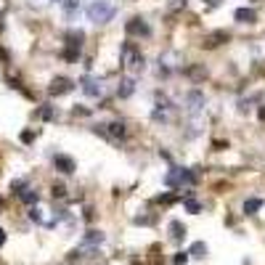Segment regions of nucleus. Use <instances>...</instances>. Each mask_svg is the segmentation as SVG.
Returning <instances> with one entry per match:
<instances>
[{
  "label": "nucleus",
  "mask_w": 265,
  "mask_h": 265,
  "mask_svg": "<svg viewBox=\"0 0 265 265\" xmlns=\"http://www.w3.org/2000/svg\"><path fill=\"white\" fill-rule=\"evenodd\" d=\"M106 133H109V140L111 143H117V140H122L125 138V122H120V120H114V122H109V125H106Z\"/></svg>",
  "instance_id": "obj_11"
},
{
  "label": "nucleus",
  "mask_w": 265,
  "mask_h": 265,
  "mask_svg": "<svg viewBox=\"0 0 265 265\" xmlns=\"http://www.w3.org/2000/svg\"><path fill=\"white\" fill-rule=\"evenodd\" d=\"M257 117H260V122H265V104L260 106V109H257Z\"/></svg>",
  "instance_id": "obj_34"
},
{
  "label": "nucleus",
  "mask_w": 265,
  "mask_h": 265,
  "mask_svg": "<svg viewBox=\"0 0 265 265\" xmlns=\"http://www.w3.org/2000/svg\"><path fill=\"white\" fill-rule=\"evenodd\" d=\"M133 223L135 225H151V223H154V215H135Z\"/></svg>",
  "instance_id": "obj_26"
},
{
  "label": "nucleus",
  "mask_w": 265,
  "mask_h": 265,
  "mask_svg": "<svg viewBox=\"0 0 265 265\" xmlns=\"http://www.w3.org/2000/svg\"><path fill=\"white\" fill-rule=\"evenodd\" d=\"M32 140H35V133H32V130L21 133V143H32Z\"/></svg>",
  "instance_id": "obj_31"
},
{
  "label": "nucleus",
  "mask_w": 265,
  "mask_h": 265,
  "mask_svg": "<svg viewBox=\"0 0 265 265\" xmlns=\"http://www.w3.org/2000/svg\"><path fill=\"white\" fill-rule=\"evenodd\" d=\"M88 19L93 21V24H109L111 19H114V14H117V8L114 5H109L106 0H93V3L88 5Z\"/></svg>",
  "instance_id": "obj_3"
},
{
  "label": "nucleus",
  "mask_w": 265,
  "mask_h": 265,
  "mask_svg": "<svg viewBox=\"0 0 265 265\" xmlns=\"http://www.w3.org/2000/svg\"><path fill=\"white\" fill-rule=\"evenodd\" d=\"M186 5H188V0H167V14H178V11H186Z\"/></svg>",
  "instance_id": "obj_20"
},
{
  "label": "nucleus",
  "mask_w": 265,
  "mask_h": 265,
  "mask_svg": "<svg viewBox=\"0 0 265 265\" xmlns=\"http://www.w3.org/2000/svg\"><path fill=\"white\" fill-rule=\"evenodd\" d=\"M133 93H135V80L133 77L120 80V85H117V98H130Z\"/></svg>",
  "instance_id": "obj_15"
},
{
  "label": "nucleus",
  "mask_w": 265,
  "mask_h": 265,
  "mask_svg": "<svg viewBox=\"0 0 265 265\" xmlns=\"http://www.w3.org/2000/svg\"><path fill=\"white\" fill-rule=\"evenodd\" d=\"M196 180H199V167H191V170H186V167H170V172L165 175V186L183 188V186H194Z\"/></svg>",
  "instance_id": "obj_1"
},
{
  "label": "nucleus",
  "mask_w": 265,
  "mask_h": 265,
  "mask_svg": "<svg viewBox=\"0 0 265 265\" xmlns=\"http://www.w3.org/2000/svg\"><path fill=\"white\" fill-rule=\"evenodd\" d=\"M3 244H5V231L0 228V247H3Z\"/></svg>",
  "instance_id": "obj_35"
},
{
  "label": "nucleus",
  "mask_w": 265,
  "mask_h": 265,
  "mask_svg": "<svg viewBox=\"0 0 265 265\" xmlns=\"http://www.w3.org/2000/svg\"><path fill=\"white\" fill-rule=\"evenodd\" d=\"M260 207H263V199H247L244 202V212H247V215H257Z\"/></svg>",
  "instance_id": "obj_21"
},
{
  "label": "nucleus",
  "mask_w": 265,
  "mask_h": 265,
  "mask_svg": "<svg viewBox=\"0 0 265 265\" xmlns=\"http://www.w3.org/2000/svg\"><path fill=\"white\" fill-rule=\"evenodd\" d=\"M186 77H188L191 82H204L207 66H204V64H191V66H186Z\"/></svg>",
  "instance_id": "obj_13"
},
{
  "label": "nucleus",
  "mask_w": 265,
  "mask_h": 265,
  "mask_svg": "<svg viewBox=\"0 0 265 265\" xmlns=\"http://www.w3.org/2000/svg\"><path fill=\"white\" fill-rule=\"evenodd\" d=\"M207 5H212V8H215V5H220V0H207Z\"/></svg>",
  "instance_id": "obj_36"
},
{
  "label": "nucleus",
  "mask_w": 265,
  "mask_h": 265,
  "mask_svg": "<svg viewBox=\"0 0 265 265\" xmlns=\"http://www.w3.org/2000/svg\"><path fill=\"white\" fill-rule=\"evenodd\" d=\"M5 59H8V53H5L3 48H0V61H5Z\"/></svg>",
  "instance_id": "obj_37"
},
{
  "label": "nucleus",
  "mask_w": 265,
  "mask_h": 265,
  "mask_svg": "<svg viewBox=\"0 0 265 265\" xmlns=\"http://www.w3.org/2000/svg\"><path fill=\"white\" fill-rule=\"evenodd\" d=\"M167 231H170V239L172 241H183L186 234H188V231H186V225L180 223V220H172L170 225H167Z\"/></svg>",
  "instance_id": "obj_16"
},
{
  "label": "nucleus",
  "mask_w": 265,
  "mask_h": 265,
  "mask_svg": "<svg viewBox=\"0 0 265 265\" xmlns=\"http://www.w3.org/2000/svg\"><path fill=\"white\" fill-rule=\"evenodd\" d=\"M56 117V111H53V106H40V109H37V120H53Z\"/></svg>",
  "instance_id": "obj_24"
},
{
  "label": "nucleus",
  "mask_w": 265,
  "mask_h": 265,
  "mask_svg": "<svg viewBox=\"0 0 265 265\" xmlns=\"http://www.w3.org/2000/svg\"><path fill=\"white\" fill-rule=\"evenodd\" d=\"M30 218H32V220H35V223H48V220H45V218H43V210H37V207H32V210H30Z\"/></svg>",
  "instance_id": "obj_28"
},
{
  "label": "nucleus",
  "mask_w": 265,
  "mask_h": 265,
  "mask_svg": "<svg viewBox=\"0 0 265 265\" xmlns=\"http://www.w3.org/2000/svg\"><path fill=\"white\" fill-rule=\"evenodd\" d=\"M172 202H175V196H172V194H159V196H156V204H172Z\"/></svg>",
  "instance_id": "obj_30"
},
{
  "label": "nucleus",
  "mask_w": 265,
  "mask_h": 265,
  "mask_svg": "<svg viewBox=\"0 0 265 265\" xmlns=\"http://www.w3.org/2000/svg\"><path fill=\"white\" fill-rule=\"evenodd\" d=\"M188 257L204 260V257H207V244H204V241H194V244H191V249H188Z\"/></svg>",
  "instance_id": "obj_18"
},
{
  "label": "nucleus",
  "mask_w": 265,
  "mask_h": 265,
  "mask_svg": "<svg viewBox=\"0 0 265 265\" xmlns=\"http://www.w3.org/2000/svg\"><path fill=\"white\" fill-rule=\"evenodd\" d=\"M53 167H56L59 172H64V175H72V172L77 170L75 159H72V156H66V154H56V156H53Z\"/></svg>",
  "instance_id": "obj_9"
},
{
  "label": "nucleus",
  "mask_w": 265,
  "mask_h": 265,
  "mask_svg": "<svg viewBox=\"0 0 265 265\" xmlns=\"http://www.w3.org/2000/svg\"><path fill=\"white\" fill-rule=\"evenodd\" d=\"M77 114L85 117V114H88V109H85V106H75V117H77Z\"/></svg>",
  "instance_id": "obj_33"
},
{
  "label": "nucleus",
  "mask_w": 265,
  "mask_h": 265,
  "mask_svg": "<svg viewBox=\"0 0 265 265\" xmlns=\"http://www.w3.org/2000/svg\"><path fill=\"white\" fill-rule=\"evenodd\" d=\"M234 19L239 24H255L257 21V11L255 8H236L234 11Z\"/></svg>",
  "instance_id": "obj_12"
},
{
  "label": "nucleus",
  "mask_w": 265,
  "mask_h": 265,
  "mask_svg": "<svg viewBox=\"0 0 265 265\" xmlns=\"http://www.w3.org/2000/svg\"><path fill=\"white\" fill-rule=\"evenodd\" d=\"M120 59H122V66H125L127 72H133V75H138V72H143V69H146V59H143V53H140V50L135 48L133 43H122Z\"/></svg>",
  "instance_id": "obj_2"
},
{
  "label": "nucleus",
  "mask_w": 265,
  "mask_h": 265,
  "mask_svg": "<svg viewBox=\"0 0 265 265\" xmlns=\"http://www.w3.org/2000/svg\"><path fill=\"white\" fill-rule=\"evenodd\" d=\"M0 207H3V199H0Z\"/></svg>",
  "instance_id": "obj_39"
},
{
  "label": "nucleus",
  "mask_w": 265,
  "mask_h": 265,
  "mask_svg": "<svg viewBox=\"0 0 265 265\" xmlns=\"http://www.w3.org/2000/svg\"><path fill=\"white\" fill-rule=\"evenodd\" d=\"M72 88H75V82H72L69 77H53V80H50V85H48V93L59 98V95H66Z\"/></svg>",
  "instance_id": "obj_8"
},
{
  "label": "nucleus",
  "mask_w": 265,
  "mask_h": 265,
  "mask_svg": "<svg viewBox=\"0 0 265 265\" xmlns=\"http://www.w3.org/2000/svg\"><path fill=\"white\" fill-rule=\"evenodd\" d=\"M53 3H64V0H53Z\"/></svg>",
  "instance_id": "obj_38"
},
{
  "label": "nucleus",
  "mask_w": 265,
  "mask_h": 265,
  "mask_svg": "<svg viewBox=\"0 0 265 265\" xmlns=\"http://www.w3.org/2000/svg\"><path fill=\"white\" fill-rule=\"evenodd\" d=\"M50 194H53V199H64V196H66V186L64 183H53Z\"/></svg>",
  "instance_id": "obj_25"
},
{
  "label": "nucleus",
  "mask_w": 265,
  "mask_h": 265,
  "mask_svg": "<svg viewBox=\"0 0 265 265\" xmlns=\"http://www.w3.org/2000/svg\"><path fill=\"white\" fill-rule=\"evenodd\" d=\"M82 40H85V32L82 30H69L66 32V45H72V48H82Z\"/></svg>",
  "instance_id": "obj_17"
},
{
  "label": "nucleus",
  "mask_w": 265,
  "mask_h": 265,
  "mask_svg": "<svg viewBox=\"0 0 265 265\" xmlns=\"http://www.w3.org/2000/svg\"><path fill=\"white\" fill-rule=\"evenodd\" d=\"M212 146H215L218 151H223V149H228V143H223V140H212Z\"/></svg>",
  "instance_id": "obj_32"
},
{
  "label": "nucleus",
  "mask_w": 265,
  "mask_h": 265,
  "mask_svg": "<svg viewBox=\"0 0 265 265\" xmlns=\"http://www.w3.org/2000/svg\"><path fill=\"white\" fill-rule=\"evenodd\" d=\"M204 104H207V98H204V93H202V90H188V93H186V98H183V106H186V111H188V114H199L202 109H204Z\"/></svg>",
  "instance_id": "obj_5"
},
{
  "label": "nucleus",
  "mask_w": 265,
  "mask_h": 265,
  "mask_svg": "<svg viewBox=\"0 0 265 265\" xmlns=\"http://www.w3.org/2000/svg\"><path fill=\"white\" fill-rule=\"evenodd\" d=\"M125 32L130 37H151V27L146 19H140V16H133L130 21L125 24Z\"/></svg>",
  "instance_id": "obj_6"
},
{
  "label": "nucleus",
  "mask_w": 265,
  "mask_h": 265,
  "mask_svg": "<svg viewBox=\"0 0 265 265\" xmlns=\"http://www.w3.org/2000/svg\"><path fill=\"white\" fill-rule=\"evenodd\" d=\"M191 257H188V252H175V257H172V265H186Z\"/></svg>",
  "instance_id": "obj_27"
},
{
  "label": "nucleus",
  "mask_w": 265,
  "mask_h": 265,
  "mask_svg": "<svg viewBox=\"0 0 265 265\" xmlns=\"http://www.w3.org/2000/svg\"><path fill=\"white\" fill-rule=\"evenodd\" d=\"M228 40V32L225 30H215V32H210V35H204V40H202V48H207V50H212V48H218L220 43Z\"/></svg>",
  "instance_id": "obj_10"
},
{
  "label": "nucleus",
  "mask_w": 265,
  "mask_h": 265,
  "mask_svg": "<svg viewBox=\"0 0 265 265\" xmlns=\"http://www.w3.org/2000/svg\"><path fill=\"white\" fill-rule=\"evenodd\" d=\"M101 244H104V234H101V231H88V234L82 236V247H90V249H98Z\"/></svg>",
  "instance_id": "obj_14"
},
{
  "label": "nucleus",
  "mask_w": 265,
  "mask_h": 265,
  "mask_svg": "<svg viewBox=\"0 0 265 265\" xmlns=\"http://www.w3.org/2000/svg\"><path fill=\"white\" fill-rule=\"evenodd\" d=\"M183 204H186V210H188L191 215H199V212H202V204L194 199V196H186V199H183Z\"/></svg>",
  "instance_id": "obj_22"
},
{
  "label": "nucleus",
  "mask_w": 265,
  "mask_h": 265,
  "mask_svg": "<svg viewBox=\"0 0 265 265\" xmlns=\"http://www.w3.org/2000/svg\"><path fill=\"white\" fill-rule=\"evenodd\" d=\"M80 88H82V93L88 95V98H101V93H104V85H101V80L98 77H93V75H85L80 80Z\"/></svg>",
  "instance_id": "obj_7"
},
{
  "label": "nucleus",
  "mask_w": 265,
  "mask_h": 265,
  "mask_svg": "<svg viewBox=\"0 0 265 265\" xmlns=\"http://www.w3.org/2000/svg\"><path fill=\"white\" fill-rule=\"evenodd\" d=\"M175 117V104L167 101L165 95H156V104H154V111H151V120L154 122H170Z\"/></svg>",
  "instance_id": "obj_4"
},
{
  "label": "nucleus",
  "mask_w": 265,
  "mask_h": 265,
  "mask_svg": "<svg viewBox=\"0 0 265 265\" xmlns=\"http://www.w3.org/2000/svg\"><path fill=\"white\" fill-rule=\"evenodd\" d=\"M61 5H64L66 16H72V14H75V11H77V0H64V3H61Z\"/></svg>",
  "instance_id": "obj_29"
},
{
  "label": "nucleus",
  "mask_w": 265,
  "mask_h": 265,
  "mask_svg": "<svg viewBox=\"0 0 265 265\" xmlns=\"http://www.w3.org/2000/svg\"><path fill=\"white\" fill-rule=\"evenodd\" d=\"M19 199L24 202V204L35 207L37 202H40V194H37V191H32V188H27V191H21V194H19Z\"/></svg>",
  "instance_id": "obj_19"
},
{
  "label": "nucleus",
  "mask_w": 265,
  "mask_h": 265,
  "mask_svg": "<svg viewBox=\"0 0 265 265\" xmlns=\"http://www.w3.org/2000/svg\"><path fill=\"white\" fill-rule=\"evenodd\" d=\"M61 56H64V61H69V64H75V61L80 59V48H72V45H66V50H64V53H61Z\"/></svg>",
  "instance_id": "obj_23"
}]
</instances>
